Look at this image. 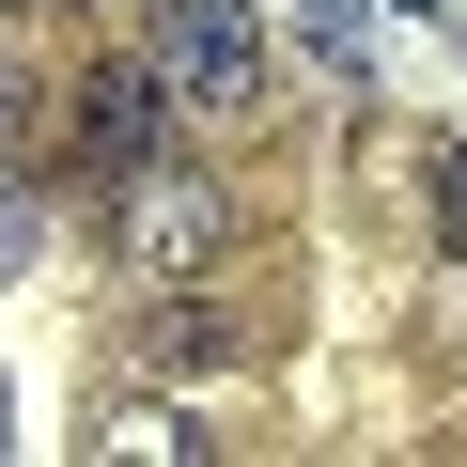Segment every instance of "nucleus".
<instances>
[{"label":"nucleus","mask_w":467,"mask_h":467,"mask_svg":"<svg viewBox=\"0 0 467 467\" xmlns=\"http://www.w3.org/2000/svg\"><path fill=\"white\" fill-rule=\"evenodd\" d=\"M109 250H125V281H218L234 265V187L202 171V156H140V171H109Z\"/></svg>","instance_id":"1"},{"label":"nucleus","mask_w":467,"mask_h":467,"mask_svg":"<svg viewBox=\"0 0 467 467\" xmlns=\"http://www.w3.org/2000/svg\"><path fill=\"white\" fill-rule=\"evenodd\" d=\"M140 63L171 78L187 125H250L265 109V0H140Z\"/></svg>","instance_id":"2"},{"label":"nucleus","mask_w":467,"mask_h":467,"mask_svg":"<svg viewBox=\"0 0 467 467\" xmlns=\"http://www.w3.org/2000/svg\"><path fill=\"white\" fill-rule=\"evenodd\" d=\"M171 125H187V109H171V78H156V63H94V78H78V156H94V171L171 156Z\"/></svg>","instance_id":"3"},{"label":"nucleus","mask_w":467,"mask_h":467,"mask_svg":"<svg viewBox=\"0 0 467 467\" xmlns=\"http://www.w3.org/2000/svg\"><path fill=\"white\" fill-rule=\"evenodd\" d=\"M94 451H125V467H187L202 420H187V405H94Z\"/></svg>","instance_id":"4"},{"label":"nucleus","mask_w":467,"mask_h":467,"mask_svg":"<svg viewBox=\"0 0 467 467\" xmlns=\"http://www.w3.org/2000/svg\"><path fill=\"white\" fill-rule=\"evenodd\" d=\"M420 218H436V250H467V140H420Z\"/></svg>","instance_id":"5"},{"label":"nucleus","mask_w":467,"mask_h":467,"mask_svg":"<svg viewBox=\"0 0 467 467\" xmlns=\"http://www.w3.org/2000/svg\"><path fill=\"white\" fill-rule=\"evenodd\" d=\"M296 47H312L327 78H358V0H296Z\"/></svg>","instance_id":"6"},{"label":"nucleus","mask_w":467,"mask_h":467,"mask_svg":"<svg viewBox=\"0 0 467 467\" xmlns=\"http://www.w3.org/2000/svg\"><path fill=\"white\" fill-rule=\"evenodd\" d=\"M156 358H171V374H234L250 343H234V327H156Z\"/></svg>","instance_id":"7"},{"label":"nucleus","mask_w":467,"mask_h":467,"mask_svg":"<svg viewBox=\"0 0 467 467\" xmlns=\"http://www.w3.org/2000/svg\"><path fill=\"white\" fill-rule=\"evenodd\" d=\"M32 250V187H16V156H0V265Z\"/></svg>","instance_id":"8"},{"label":"nucleus","mask_w":467,"mask_h":467,"mask_svg":"<svg viewBox=\"0 0 467 467\" xmlns=\"http://www.w3.org/2000/svg\"><path fill=\"white\" fill-rule=\"evenodd\" d=\"M389 16H436V0H389Z\"/></svg>","instance_id":"9"}]
</instances>
